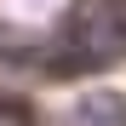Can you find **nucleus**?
<instances>
[{
    "mask_svg": "<svg viewBox=\"0 0 126 126\" xmlns=\"http://www.w3.org/2000/svg\"><path fill=\"white\" fill-rule=\"evenodd\" d=\"M57 69L63 75H92L126 57V0H75L57 34Z\"/></svg>",
    "mask_w": 126,
    "mask_h": 126,
    "instance_id": "f257e3e1",
    "label": "nucleus"
},
{
    "mask_svg": "<svg viewBox=\"0 0 126 126\" xmlns=\"http://www.w3.org/2000/svg\"><path fill=\"white\" fill-rule=\"evenodd\" d=\"M69 126H126V97L120 92H86L69 109Z\"/></svg>",
    "mask_w": 126,
    "mask_h": 126,
    "instance_id": "f03ea898",
    "label": "nucleus"
},
{
    "mask_svg": "<svg viewBox=\"0 0 126 126\" xmlns=\"http://www.w3.org/2000/svg\"><path fill=\"white\" fill-rule=\"evenodd\" d=\"M0 126H29V120H23V115H17V109H12V103H0Z\"/></svg>",
    "mask_w": 126,
    "mask_h": 126,
    "instance_id": "7ed1b4c3",
    "label": "nucleus"
}]
</instances>
